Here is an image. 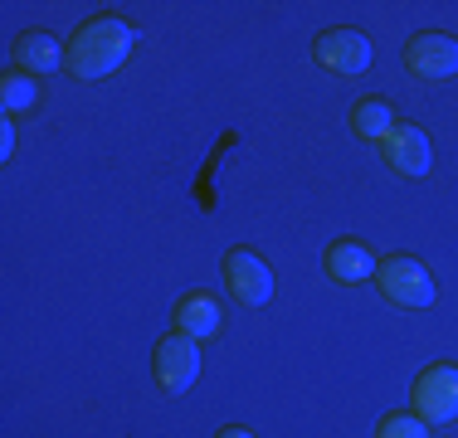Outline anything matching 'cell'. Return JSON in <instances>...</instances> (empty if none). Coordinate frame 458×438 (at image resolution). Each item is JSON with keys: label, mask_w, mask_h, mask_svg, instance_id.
<instances>
[{"label": "cell", "mask_w": 458, "mask_h": 438, "mask_svg": "<svg viewBox=\"0 0 458 438\" xmlns=\"http://www.w3.org/2000/svg\"><path fill=\"white\" fill-rule=\"evenodd\" d=\"M376 438H429L420 414H386V419L376 424Z\"/></svg>", "instance_id": "cell-14"}, {"label": "cell", "mask_w": 458, "mask_h": 438, "mask_svg": "<svg viewBox=\"0 0 458 438\" xmlns=\"http://www.w3.org/2000/svg\"><path fill=\"white\" fill-rule=\"evenodd\" d=\"M380 151H386V161L400 175H424L429 171V141H424V131L410 127V122H395V131L380 141Z\"/></svg>", "instance_id": "cell-8"}, {"label": "cell", "mask_w": 458, "mask_h": 438, "mask_svg": "<svg viewBox=\"0 0 458 438\" xmlns=\"http://www.w3.org/2000/svg\"><path fill=\"white\" fill-rule=\"evenodd\" d=\"M64 54H69V49H64L49 29H30V35L15 39V63L25 73H54L64 63Z\"/></svg>", "instance_id": "cell-9"}, {"label": "cell", "mask_w": 458, "mask_h": 438, "mask_svg": "<svg viewBox=\"0 0 458 438\" xmlns=\"http://www.w3.org/2000/svg\"><path fill=\"white\" fill-rule=\"evenodd\" d=\"M35 97H39V83H35V73H25V69H10L5 79H0V103L15 113V107H35Z\"/></svg>", "instance_id": "cell-13"}, {"label": "cell", "mask_w": 458, "mask_h": 438, "mask_svg": "<svg viewBox=\"0 0 458 438\" xmlns=\"http://www.w3.org/2000/svg\"><path fill=\"white\" fill-rule=\"evenodd\" d=\"M157 380H161V390H171V394L191 390L195 380H200V346L185 332H171L157 341Z\"/></svg>", "instance_id": "cell-4"}, {"label": "cell", "mask_w": 458, "mask_h": 438, "mask_svg": "<svg viewBox=\"0 0 458 438\" xmlns=\"http://www.w3.org/2000/svg\"><path fill=\"white\" fill-rule=\"evenodd\" d=\"M376 278H380V292H386L395 307H429L434 302V278L420 258H405V254H386L376 263Z\"/></svg>", "instance_id": "cell-2"}, {"label": "cell", "mask_w": 458, "mask_h": 438, "mask_svg": "<svg viewBox=\"0 0 458 438\" xmlns=\"http://www.w3.org/2000/svg\"><path fill=\"white\" fill-rule=\"evenodd\" d=\"M405 69L414 79H454L458 73V39L439 35V29H424L405 44Z\"/></svg>", "instance_id": "cell-7"}, {"label": "cell", "mask_w": 458, "mask_h": 438, "mask_svg": "<svg viewBox=\"0 0 458 438\" xmlns=\"http://www.w3.org/2000/svg\"><path fill=\"white\" fill-rule=\"evenodd\" d=\"M176 332H185L191 341L215 336V332H220V302H215L210 292H191V298H181V307H176Z\"/></svg>", "instance_id": "cell-10"}, {"label": "cell", "mask_w": 458, "mask_h": 438, "mask_svg": "<svg viewBox=\"0 0 458 438\" xmlns=\"http://www.w3.org/2000/svg\"><path fill=\"white\" fill-rule=\"evenodd\" d=\"M414 400V414L424 424H449L458 419V370L454 366H429L410 390Z\"/></svg>", "instance_id": "cell-3"}, {"label": "cell", "mask_w": 458, "mask_h": 438, "mask_svg": "<svg viewBox=\"0 0 458 438\" xmlns=\"http://www.w3.org/2000/svg\"><path fill=\"white\" fill-rule=\"evenodd\" d=\"M352 127H356V137H366L380 147V141L395 131V113H390V103H380V97H361V103L352 107Z\"/></svg>", "instance_id": "cell-12"}, {"label": "cell", "mask_w": 458, "mask_h": 438, "mask_svg": "<svg viewBox=\"0 0 458 438\" xmlns=\"http://www.w3.org/2000/svg\"><path fill=\"white\" fill-rule=\"evenodd\" d=\"M327 273L336 282H366L376 273V254L366 244H356V239H342V244L327 248Z\"/></svg>", "instance_id": "cell-11"}, {"label": "cell", "mask_w": 458, "mask_h": 438, "mask_svg": "<svg viewBox=\"0 0 458 438\" xmlns=\"http://www.w3.org/2000/svg\"><path fill=\"white\" fill-rule=\"evenodd\" d=\"M215 438H254V434H249V429H239V424H225V429L215 434Z\"/></svg>", "instance_id": "cell-15"}, {"label": "cell", "mask_w": 458, "mask_h": 438, "mask_svg": "<svg viewBox=\"0 0 458 438\" xmlns=\"http://www.w3.org/2000/svg\"><path fill=\"white\" fill-rule=\"evenodd\" d=\"M225 282L244 307H264L274 298V273H268V263L259 254H249V248H229L225 254Z\"/></svg>", "instance_id": "cell-5"}, {"label": "cell", "mask_w": 458, "mask_h": 438, "mask_svg": "<svg viewBox=\"0 0 458 438\" xmlns=\"http://www.w3.org/2000/svg\"><path fill=\"white\" fill-rule=\"evenodd\" d=\"M312 54H318L322 69L342 73V79H356V73L370 69V39L361 29H327V35H318V44H312Z\"/></svg>", "instance_id": "cell-6"}, {"label": "cell", "mask_w": 458, "mask_h": 438, "mask_svg": "<svg viewBox=\"0 0 458 438\" xmlns=\"http://www.w3.org/2000/svg\"><path fill=\"white\" fill-rule=\"evenodd\" d=\"M127 49H132V29L117 15H93L89 25H79L69 39V69L79 73V79H107V73L127 59Z\"/></svg>", "instance_id": "cell-1"}]
</instances>
